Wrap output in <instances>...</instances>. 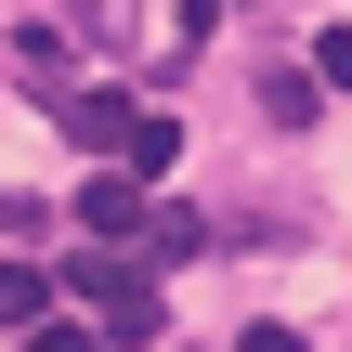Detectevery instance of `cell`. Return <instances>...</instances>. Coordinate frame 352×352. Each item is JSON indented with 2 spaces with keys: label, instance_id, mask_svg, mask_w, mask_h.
<instances>
[{
  "label": "cell",
  "instance_id": "6da1fadb",
  "mask_svg": "<svg viewBox=\"0 0 352 352\" xmlns=\"http://www.w3.org/2000/svg\"><path fill=\"white\" fill-rule=\"evenodd\" d=\"M52 287H65V300L91 314V340H118V352H144L157 327H170V300H157V274H144L131 248H78V261H65Z\"/></svg>",
  "mask_w": 352,
  "mask_h": 352
},
{
  "label": "cell",
  "instance_id": "7a4b0ae2",
  "mask_svg": "<svg viewBox=\"0 0 352 352\" xmlns=\"http://www.w3.org/2000/svg\"><path fill=\"white\" fill-rule=\"evenodd\" d=\"M144 209H157V196H144V183H118V170H104V183H78V222H91V248H131V235H144Z\"/></svg>",
  "mask_w": 352,
  "mask_h": 352
},
{
  "label": "cell",
  "instance_id": "3957f363",
  "mask_svg": "<svg viewBox=\"0 0 352 352\" xmlns=\"http://www.w3.org/2000/svg\"><path fill=\"white\" fill-rule=\"evenodd\" d=\"M39 314H52V274H39V261H26V248H13V261H0V327H13V340H26V327H39Z\"/></svg>",
  "mask_w": 352,
  "mask_h": 352
},
{
  "label": "cell",
  "instance_id": "277c9868",
  "mask_svg": "<svg viewBox=\"0 0 352 352\" xmlns=\"http://www.w3.org/2000/svg\"><path fill=\"white\" fill-rule=\"evenodd\" d=\"M52 118H65L78 144H118V131H131V104H118V91H52Z\"/></svg>",
  "mask_w": 352,
  "mask_h": 352
},
{
  "label": "cell",
  "instance_id": "5b68a950",
  "mask_svg": "<svg viewBox=\"0 0 352 352\" xmlns=\"http://www.w3.org/2000/svg\"><path fill=\"white\" fill-rule=\"evenodd\" d=\"M118 157H131V183H157V170L183 157V131H170V118H131V131H118Z\"/></svg>",
  "mask_w": 352,
  "mask_h": 352
},
{
  "label": "cell",
  "instance_id": "8992f818",
  "mask_svg": "<svg viewBox=\"0 0 352 352\" xmlns=\"http://www.w3.org/2000/svg\"><path fill=\"white\" fill-rule=\"evenodd\" d=\"M13 65H26L39 91H78V78H65V39H52V26H13Z\"/></svg>",
  "mask_w": 352,
  "mask_h": 352
},
{
  "label": "cell",
  "instance_id": "52a82bcc",
  "mask_svg": "<svg viewBox=\"0 0 352 352\" xmlns=\"http://www.w3.org/2000/svg\"><path fill=\"white\" fill-rule=\"evenodd\" d=\"M261 118L300 131V118H314V78H300V65H261Z\"/></svg>",
  "mask_w": 352,
  "mask_h": 352
},
{
  "label": "cell",
  "instance_id": "ba28073f",
  "mask_svg": "<svg viewBox=\"0 0 352 352\" xmlns=\"http://www.w3.org/2000/svg\"><path fill=\"white\" fill-rule=\"evenodd\" d=\"M144 235H157V261H196V248H209V222H196V209H144Z\"/></svg>",
  "mask_w": 352,
  "mask_h": 352
},
{
  "label": "cell",
  "instance_id": "9c48e42d",
  "mask_svg": "<svg viewBox=\"0 0 352 352\" xmlns=\"http://www.w3.org/2000/svg\"><path fill=\"white\" fill-rule=\"evenodd\" d=\"M13 352H104V340H91V327H65V314H39V327H26Z\"/></svg>",
  "mask_w": 352,
  "mask_h": 352
},
{
  "label": "cell",
  "instance_id": "30bf717a",
  "mask_svg": "<svg viewBox=\"0 0 352 352\" xmlns=\"http://www.w3.org/2000/svg\"><path fill=\"white\" fill-rule=\"evenodd\" d=\"M314 65H327V91H352V26H327V39H314Z\"/></svg>",
  "mask_w": 352,
  "mask_h": 352
},
{
  "label": "cell",
  "instance_id": "8fae6325",
  "mask_svg": "<svg viewBox=\"0 0 352 352\" xmlns=\"http://www.w3.org/2000/svg\"><path fill=\"white\" fill-rule=\"evenodd\" d=\"M235 352H300V327H248V340H235Z\"/></svg>",
  "mask_w": 352,
  "mask_h": 352
}]
</instances>
